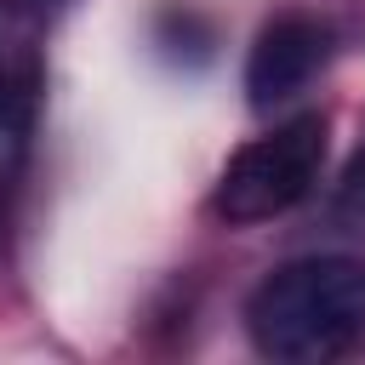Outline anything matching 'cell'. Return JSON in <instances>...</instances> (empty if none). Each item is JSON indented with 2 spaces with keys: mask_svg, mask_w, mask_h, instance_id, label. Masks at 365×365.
Listing matches in <instances>:
<instances>
[{
  "mask_svg": "<svg viewBox=\"0 0 365 365\" xmlns=\"http://www.w3.org/2000/svg\"><path fill=\"white\" fill-rule=\"evenodd\" d=\"M34 6H46V11H51V17H57V11H63V6H68V0H34Z\"/></svg>",
  "mask_w": 365,
  "mask_h": 365,
  "instance_id": "obj_7",
  "label": "cell"
},
{
  "mask_svg": "<svg viewBox=\"0 0 365 365\" xmlns=\"http://www.w3.org/2000/svg\"><path fill=\"white\" fill-rule=\"evenodd\" d=\"M182 40H194L205 57H211V29H205V17L200 11H188V6H171V11H160V46H182Z\"/></svg>",
  "mask_w": 365,
  "mask_h": 365,
  "instance_id": "obj_5",
  "label": "cell"
},
{
  "mask_svg": "<svg viewBox=\"0 0 365 365\" xmlns=\"http://www.w3.org/2000/svg\"><path fill=\"white\" fill-rule=\"evenodd\" d=\"M325 51H331V34H325L319 17L279 11L274 23H262V34H257V46L245 57V91H251V103L257 108H274V103L297 97L319 74Z\"/></svg>",
  "mask_w": 365,
  "mask_h": 365,
  "instance_id": "obj_4",
  "label": "cell"
},
{
  "mask_svg": "<svg viewBox=\"0 0 365 365\" xmlns=\"http://www.w3.org/2000/svg\"><path fill=\"white\" fill-rule=\"evenodd\" d=\"M319 165H325V120L297 114L228 160V171L217 182V217L268 222V217L291 211L297 200H308V188L319 182Z\"/></svg>",
  "mask_w": 365,
  "mask_h": 365,
  "instance_id": "obj_2",
  "label": "cell"
},
{
  "mask_svg": "<svg viewBox=\"0 0 365 365\" xmlns=\"http://www.w3.org/2000/svg\"><path fill=\"white\" fill-rule=\"evenodd\" d=\"M245 331L257 354L285 365H325L365 336V262L354 257H297L274 268L251 302Z\"/></svg>",
  "mask_w": 365,
  "mask_h": 365,
  "instance_id": "obj_1",
  "label": "cell"
},
{
  "mask_svg": "<svg viewBox=\"0 0 365 365\" xmlns=\"http://www.w3.org/2000/svg\"><path fill=\"white\" fill-rule=\"evenodd\" d=\"M51 11L34 0H0V182H11L34 148L40 91H46V34Z\"/></svg>",
  "mask_w": 365,
  "mask_h": 365,
  "instance_id": "obj_3",
  "label": "cell"
},
{
  "mask_svg": "<svg viewBox=\"0 0 365 365\" xmlns=\"http://www.w3.org/2000/svg\"><path fill=\"white\" fill-rule=\"evenodd\" d=\"M336 205H342V217L365 222V148L348 160V171H342V182H336Z\"/></svg>",
  "mask_w": 365,
  "mask_h": 365,
  "instance_id": "obj_6",
  "label": "cell"
}]
</instances>
